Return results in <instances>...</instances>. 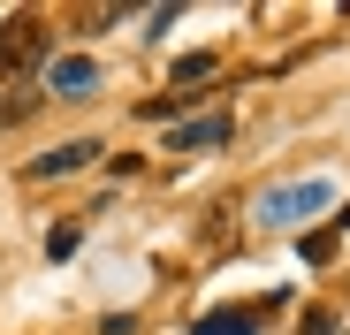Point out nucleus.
<instances>
[{
  "instance_id": "obj_1",
  "label": "nucleus",
  "mask_w": 350,
  "mask_h": 335,
  "mask_svg": "<svg viewBox=\"0 0 350 335\" xmlns=\"http://www.w3.org/2000/svg\"><path fill=\"white\" fill-rule=\"evenodd\" d=\"M327 198H335V191H327L320 176H312V183H274V191L259 198V221H267V229H282V221H312Z\"/></svg>"
},
{
  "instance_id": "obj_5",
  "label": "nucleus",
  "mask_w": 350,
  "mask_h": 335,
  "mask_svg": "<svg viewBox=\"0 0 350 335\" xmlns=\"http://www.w3.org/2000/svg\"><path fill=\"white\" fill-rule=\"evenodd\" d=\"M46 84H53V92H92V84H99V62L69 53V62H53V69H46Z\"/></svg>"
},
{
  "instance_id": "obj_7",
  "label": "nucleus",
  "mask_w": 350,
  "mask_h": 335,
  "mask_svg": "<svg viewBox=\"0 0 350 335\" xmlns=\"http://www.w3.org/2000/svg\"><path fill=\"white\" fill-rule=\"evenodd\" d=\"M221 69V53H175V84H206Z\"/></svg>"
},
{
  "instance_id": "obj_8",
  "label": "nucleus",
  "mask_w": 350,
  "mask_h": 335,
  "mask_svg": "<svg viewBox=\"0 0 350 335\" xmlns=\"http://www.w3.org/2000/svg\"><path fill=\"white\" fill-rule=\"evenodd\" d=\"M77 244H84V229H77V221H62V229L46 237V259H77Z\"/></svg>"
},
{
  "instance_id": "obj_3",
  "label": "nucleus",
  "mask_w": 350,
  "mask_h": 335,
  "mask_svg": "<svg viewBox=\"0 0 350 335\" xmlns=\"http://www.w3.org/2000/svg\"><path fill=\"white\" fill-rule=\"evenodd\" d=\"M99 160V137H69V145H46L23 176H38V183H53V176H77V168H92Z\"/></svg>"
},
{
  "instance_id": "obj_6",
  "label": "nucleus",
  "mask_w": 350,
  "mask_h": 335,
  "mask_svg": "<svg viewBox=\"0 0 350 335\" xmlns=\"http://www.w3.org/2000/svg\"><path fill=\"white\" fill-rule=\"evenodd\" d=\"M191 335H259V312H206Z\"/></svg>"
},
{
  "instance_id": "obj_4",
  "label": "nucleus",
  "mask_w": 350,
  "mask_h": 335,
  "mask_svg": "<svg viewBox=\"0 0 350 335\" xmlns=\"http://www.w3.org/2000/svg\"><path fill=\"white\" fill-rule=\"evenodd\" d=\"M8 69H31L38 62V16H8V46H0Z\"/></svg>"
},
{
  "instance_id": "obj_2",
  "label": "nucleus",
  "mask_w": 350,
  "mask_h": 335,
  "mask_svg": "<svg viewBox=\"0 0 350 335\" xmlns=\"http://www.w3.org/2000/svg\"><path fill=\"white\" fill-rule=\"evenodd\" d=\"M228 130H237V122H228L221 107H198L191 122H167L160 145H167V152H213V145H228Z\"/></svg>"
},
{
  "instance_id": "obj_9",
  "label": "nucleus",
  "mask_w": 350,
  "mask_h": 335,
  "mask_svg": "<svg viewBox=\"0 0 350 335\" xmlns=\"http://www.w3.org/2000/svg\"><path fill=\"white\" fill-rule=\"evenodd\" d=\"M342 229H350V206H342Z\"/></svg>"
}]
</instances>
